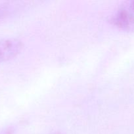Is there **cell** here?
<instances>
[{"label": "cell", "mask_w": 134, "mask_h": 134, "mask_svg": "<svg viewBox=\"0 0 134 134\" xmlns=\"http://www.w3.org/2000/svg\"><path fill=\"white\" fill-rule=\"evenodd\" d=\"M112 21L120 30L134 31V1H127L120 5L112 16Z\"/></svg>", "instance_id": "obj_1"}, {"label": "cell", "mask_w": 134, "mask_h": 134, "mask_svg": "<svg viewBox=\"0 0 134 134\" xmlns=\"http://www.w3.org/2000/svg\"><path fill=\"white\" fill-rule=\"evenodd\" d=\"M22 47V41L17 38L0 39V62L14 58L20 53Z\"/></svg>", "instance_id": "obj_2"}, {"label": "cell", "mask_w": 134, "mask_h": 134, "mask_svg": "<svg viewBox=\"0 0 134 134\" xmlns=\"http://www.w3.org/2000/svg\"><path fill=\"white\" fill-rule=\"evenodd\" d=\"M10 11V7L8 5H0V20L7 15V13Z\"/></svg>", "instance_id": "obj_3"}, {"label": "cell", "mask_w": 134, "mask_h": 134, "mask_svg": "<svg viewBox=\"0 0 134 134\" xmlns=\"http://www.w3.org/2000/svg\"><path fill=\"white\" fill-rule=\"evenodd\" d=\"M13 132H14V130H13V128H8L4 130L1 132H0V134H13Z\"/></svg>", "instance_id": "obj_4"}]
</instances>
